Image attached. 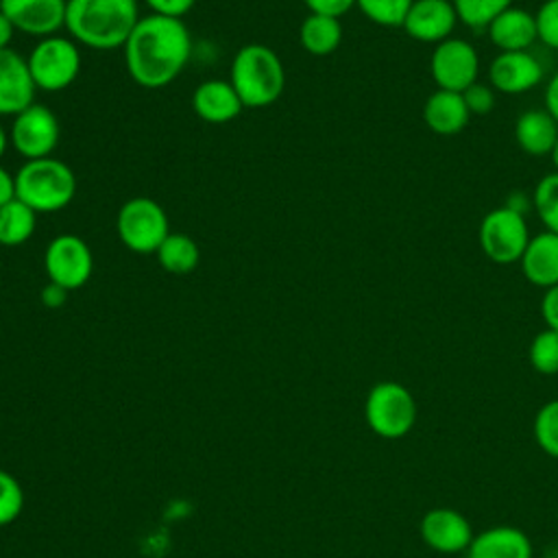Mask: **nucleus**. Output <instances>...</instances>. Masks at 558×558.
Masks as SVG:
<instances>
[{
    "instance_id": "30",
    "label": "nucleus",
    "mask_w": 558,
    "mask_h": 558,
    "mask_svg": "<svg viewBox=\"0 0 558 558\" xmlns=\"http://www.w3.org/2000/svg\"><path fill=\"white\" fill-rule=\"evenodd\" d=\"M534 440L551 458H558V399L543 403L534 416Z\"/></svg>"
},
{
    "instance_id": "16",
    "label": "nucleus",
    "mask_w": 558,
    "mask_h": 558,
    "mask_svg": "<svg viewBox=\"0 0 558 558\" xmlns=\"http://www.w3.org/2000/svg\"><path fill=\"white\" fill-rule=\"evenodd\" d=\"M35 83L26 57L13 48L0 50V116H17L35 102Z\"/></svg>"
},
{
    "instance_id": "8",
    "label": "nucleus",
    "mask_w": 558,
    "mask_h": 558,
    "mask_svg": "<svg viewBox=\"0 0 558 558\" xmlns=\"http://www.w3.org/2000/svg\"><path fill=\"white\" fill-rule=\"evenodd\" d=\"M530 229L523 214L512 211L501 205L490 209L477 229V240L482 253L495 264H514L521 259L527 242Z\"/></svg>"
},
{
    "instance_id": "19",
    "label": "nucleus",
    "mask_w": 558,
    "mask_h": 558,
    "mask_svg": "<svg viewBox=\"0 0 558 558\" xmlns=\"http://www.w3.org/2000/svg\"><path fill=\"white\" fill-rule=\"evenodd\" d=\"M530 536L514 525H495L473 536L466 558H532Z\"/></svg>"
},
{
    "instance_id": "39",
    "label": "nucleus",
    "mask_w": 558,
    "mask_h": 558,
    "mask_svg": "<svg viewBox=\"0 0 558 558\" xmlns=\"http://www.w3.org/2000/svg\"><path fill=\"white\" fill-rule=\"evenodd\" d=\"M545 109L558 122V72L545 85Z\"/></svg>"
},
{
    "instance_id": "22",
    "label": "nucleus",
    "mask_w": 558,
    "mask_h": 558,
    "mask_svg": "<svg viewBox=\"0 0 558 558\" xmlns=\"http://www.w3.org/2000/svg\"><path fill=\"white\" fill-rule=\"evenodd\" d=\"M514 140L519 148L534 157L551 155L558 142V122L543 109H527L514 122Z\"/></svg>"
},
{
    "instance_id": "24",
    "label": "nucleus",
    "mask_w": 558,
    "mask_h": 558,
    "mask_svg": "<svg viewBox=\"0 0 558 558\" xmlns=\"http://www.w3.org/2000/svg\"><path fill=\"white\" fill-rule=\"evenodd\" d=\"M159 266L170 275H190L201 262V248L187 233L170 231L168 238L155 251Z\"/></svg>"
},
{
    "instance_id": "10",
    "label": "nucleus",
    "mask_w": 558,
    "mask_h": 558,
    "mask_svg": "<svg viewBox=\"0 0 558 558\" xmlns=\"http://www.w3.org/2000/svg\"><path fill=\"white\" fill-rule=\"evenodd\" d=\"M61 140V126L54 111L46 105L33 102L13 116L9 142L26 161L52 157Z\"/></svg>"
},
{
    "instance_id": "20",
    "label": "nucleus",
    "mask_w": 558,
    "mask_h": 558,
    "mask_svg": "<svg viewBox=\"0 0 558 558\" xmlns=\"http://www.w3.org/2000/svg\"><path fill=\"white\" fill-rule=\"evenodd\" d=\"M486 31L499 52L530 50L532 44L538 39L534 13L519 7H508L488 24Z\"/></svg>"
},
{
    "instance_id": "21",
    "label": "nucleus",
    "mask_w": 558,
    "mask_h": 558,
    "mask_svg": "<svg viewBox=\"0 0 558 558\" xmlns=\"http://www.w3.org/2000/svg\"><path fill=\"white\" fill-rule=\"evenodd\" d=\"M423 120L436 135H458L471 120L460 92L434 89L423 105Z\"/></svg>"
},
{
    "instance_id": "1",
    "label": "nucleus",
    "mask_w": 558,
    "mask_h": 558,
    "mask_svg": "<svg viewBox=\"0 0 558 558\" xmlns=\"http://www.w3.org/2000/svg\"><path fill=\"white\" fill-rule=\"evenodd\" d=\"M129 76L146 89L170 85L192 57V35L183 20L150 13L140 17L124 44Z\"/></svg>"
},
{
    "instance_id": "35",
    "label": "nucleus",
    "mask_w": 558,
    "mask_h": 558,
    "mask_svg": "<svg viewBox=\"0 0 558 558\" xmlns=\"http://www.w3.org/2000/svg\"><path fill=\"white\" fill-rule=\"evenodd\" d=\"M310 13H320V15H331V17H342L355 7V0H303Z\"/></svg>"
},
{
    "instance_id": "43",
    "label": "nucleus",
    "mask_w": 558,
    "mask_h": 558,
    "mask_svg": "<svg viewBox=\"0 0 558 558\" xmlns=\"http://www.w3.org/2000/svg\"><path fill=\"white\" fill-rule=\"evenodd\" d=\"M551 161H554V166H556V172H558V142H556V146H554V150H551Z\"/></svg>"
},
{
    "instance_id": "36",
    "label": "nucleus",
    "mask_w": 558,
    "mask_h": 558,
    "mask_svg": "<svg viewBox=\"0 0 558 558\" xmlns=\"http://www.w3.org/2000/svg\"><path fill=\"white\" fill-rule=\"evenodd\" d=\"M541 314L549 329L558 331V286L547 288L541 301Z\"/></svg>"
},
{
    "instance_id": "33",
    "label": "nucleus",
    "mask_w": 558,
    "mask_h": 558,
    "mask_svg": "<svg viewBox=\"0 0 558 558\" xmlns=\"http://www.w3.org/2000/svg\"><path fill=\"white\" fill-rule=\"evenodd\" d=\"M462 98H464L471 116H486L495 107V89L480 81H475L471 87H466L462 92Z\"/></svg>"
},
{
    "instance_id": "3",
    "label": "nucleus",
    "mask_w": 558,
    "mask_h": 558,
    "mask_svg": "<svg viewBox=\"0 0 558 558\" xmlns=\"http://www.w3.org/2000/svg\"><path fill=\"white\" fill-rule=\"evenodd\" d=\"M229 81L244 107L262 109L277 102L283 94L286 70L272 48L264 44H246L233 54Z\"/></svg>"
},
{
    "instance_id": "32",
    "label": "nucleus",
    "mask_w": 558,
    "mask_h": 558,
    "mask_svg": "<svg viewBox=\"0 0 558 558\" xmlns=\"http://www.w3.org/2000/svg\"><path fill=\"white\" fill-rule=\"evenodd\" d=\"M534 17H536L538 39L547 48L558 50V0H545L534 13Z\"/></svg>"
},
{
    "instance_id": "23",
    "label": "nucleus",
    "mask_w": 558,
    "mask_h": 558,
    "mask_svg": "<svg viewBox=\"0 0 558 558\" xmlns=\"http://www.w3.org/2000/svg\"><path fill=\"white\" fill-rule=\"evenodd\" d=\"M299 41L305 52L314 57H327L338 50L342 41V24L340 17L310 13L299 28Z\"/></svg>"
},
{
    "instance_id": "41",
    "label": "nucleus",
    "mask_w": 558,
    "mask_h": 558,
    "mask_svg": "<svg viewBox=\"0 0 558 558\" xmlns=\"http://www.w3.org/2000/svg\"><path fill=\"white\" fill-rule=\"evenodd\" d=\"M13 33H15L13 24H11V22H9V17L0 11V50L11 48L9 44H11V39H13Z\"/></svg>"
},
{
    "instance_id": "5",
    "label": "nucleus",
    "mask_w": 558,
    "mask_h": 558,
    "mask_svg": "<svg viewBox=\"0 0 558 558\" xmlns=\"http://www.w3.org/2000/svg\"><path fill=\"white\" fill-rule=\"evenodd\" d=\"M416 416L418 408L414 395L399 381H379L366 395L364 418L368 427L386 440L410 434L416 425Z\"/></svg>"
},
{
    "instance_id": "38",
    "label": "nucleus",
    "mask_w": 558,
    "mask_h": 558,
    "mask_svg": "<svg viewBox=\"0 0 558 558\" xmlns=\"http://www.w3.org/2000/svg\"><path fill=\"white\" fill-rule=\"evenodd\" d=\"M15 198V174L0 166V207Z\"/></svg>"
},
{
    "instance_id": "11",
    "label": "nucleus",
    "mask_w": 558,
    "mask_h": 558,
    "mask_svg": "<svg viewBox=\"0 0 558 558\" xmlns=\"http://www.w3.org/2000/svg\"><path fill=\"white\" fill-rule=\"evenodd\" d=\"M429 74L436 89L464 92L477 81L480 57L473 44L460 37H449L434 46L429 57Z\"/></svg>"
},
{
    "instance_id": "37",
    "label": "nucleus",
    "mask_w": 558,
    "mask_h": 558,
    "mask_svg": "<svg viewBox=\"0 0 558 558\" xmlns=\"http://www.w3.org/2000/svg\"><path fill=\"white\" fill-rule=\"evenodd\" d=\"M41 303L46 305V307H61L63 303H65V299H68V290H63L61 286H57V283H46L44 288H41Z\"/></svg>"
},
{
    "instance_id": "17",
    "label": "nucleus",
    "mask_w": 558,
    "mask_h": 558,
    "mask_svg": "<svg viewBox=\"0 0 558 558\" xmlns=\"http://www.w3.org/2000/svg\"><path fill=\"white\" fill-rule=\"evenodd\" d=\"M244 105L231 81L209 78L192 92V111L209 124H227L242 113Z\"/></svg>"
},
{
    "instance_id": "42",
    "label": "nucleus",
    "mask_w": 558,
    "mask_h": 558,
    "mask_svg": "<svg viewBox=\"0 0 558 558\" xmlns=\"http://www.w3.org/2000/svg\"><path fill=\"white\" fill-rule=\"evenodd\" d=\"M11 142H9V133L4 131V126L0 124V159H2V155L7 153V146H9Z\"/></svg>"
},
{
    "instance_id": "29",
    "label": "nucleus",
    "mask_w": 558,
    "mask_h": 558,
    "mask_svg": "<svg viewBox=\"0 0 558 558\" xmlns=\"http://www.w3.org/2000/svg\"><path fill=\"white\" fill-rule=\"evenodd\" d=\"M414 0H355V7L379 26H401Z\"/></svg>"
},
{
    "instance_id": "44",
    "label": "nucleus",
    "mask_w": 558,
    "mask_h": 558,
    "mask_svg": "<svg viewBox=\"0 0 558 558\" xmlns=\"http://www.w3.org/2000/svg\"><path fill=\"white\" fill-rule=\"evenodd\" d=\"M556 512H558V506H556Z\"/></svg>"
},
{
    "instance_id": "31",
    "label": "nucleus",
    "mask_w": 558,
    "mask_h": 558,
    "mask_svg": "<svg viewBox=\"0 0 558 558\" xmlns=\"http://www.w3.org/2000/svg\"><path fill=\"white\" fill-rule=\"evenodd\" d=\"M24 508V490L20 482L0 469V527L13 523Z\"/></svg>"
},
{
    "instance_id": "34",
    "label": "nucleus",
    "mask_w": 558,
    "mask_h": 558,
    "mask_svg": "<svg viewBox=\"0 0 558 558\" xmlns=\"http://www.w3.org/2000/svg\"><path fill=\"white\" fill-rule=\"evenodd\" d=\"M144 2L153 13L177 17V20H181L196 4V0H144Z\"/></svg>"
},
{
    "instance_id": "45",
    "label": "nucleus",
    "mask_w": 558,
    "mask_h": 558,
    "mask_svg": "<svg viewBox=\"0 0 558 558\" xmlns=\"http://www.w3.org/2000/svg\"><path fill=\"white\" fill-rule=\"evenodd\" d=\"M0 4H2V0H0Z\"/></svg>"
},
{
    "instance_id": "7",
    "label": "nucleus",
    "mask_w": 558,
    "mask_h": 558,
    "mask_svg": "<svg viewBox=\"0 0 558 558\" xmlns=\"http://www.w3.org/2000/svg\"><path fill=\"white\" fill-rule=\"evenodd\" d=\"M33 83L44 92L70 87L81 72V50L72 37H41L26 57Z\"/></svg>"
},
{
    "instance_id": "40",
    "label": "nucleus",
    "mask_w": 558,
    "mask_h": 558,
    "mask_svg": "<svg viewBox=\"0 0 558 558\" xmlns=\"http://www.w3.org/2000/svg\"><path fill=\"white\" fill-rule=\"evenodd\" d=\"M506 207H510L512 211H517V214H523L525 216V211L532 207V196H525L523 192H514V194H510L508 196V201L504 203Z\"/></svg>"
},
{
    "instance_id": "9",
    "label": "nucleus",
    "mask_w": 558,
    "mask_h": 558,
    "mask_svg": "<svg viewBox=\"0 0 558 558\" xmlns=\"http://www.w3.org/2000/svg\"><path fill=\"white\" fill-rule=\"evenodd\" d=\"M44 268L50 283L72 292L92 279L94 255L83 238L74 233H61L48 242L44 253Z\"/></svg>"
},
{
    "instance_id": "4",
    "label": "nucleus",
    "mask_w": 558,
    "mask_h": 558,
    "mask_svg": "<svg viewBox=\"0 0 558 558\" xmlns=\"http://www.w3.org/2000/svg\"><path fill=\"white\" fill-rule=\"evenodd\" d=\"M74 194L76 174L57 157L24 161L15 172V198L37 214L65 209Z\"/></svg>"
},
{
    "instance_id": "14",
    "label": "nucleus",
    "mask_w": 558,
    "mask_h": 558,
    "mask_svg": "<svg viewBox=\"0 0 558 558\" xmlns=\"http://www.w3.org/2000/svg\"><path fill=\"white\" fill-rule=\"evenodd\" d=\"M458 22L451 0H414L401 28L408 37L436 46L451 37Z\"/></svg>"
},
{
    "instance_id": "15",
    "label": "nucleus",
    "mask_w": 558,
    "mask_h": 558,
    "mask_svg": "<svg viewBox=\"0 0 558 558\" xmlns=\"http://www.w3.org/2000/svg\"><path fill=\"white\" fill-rule=\"evenodd\" d=\"M543 78V65L530 50L499 52L488 68L490 87L501 94H523L534 89Z\"/></svg>"
},
{
    "instance_id": "25",
    "label": "nucleus",
    "mask_w": 558,
    "mask_h": 558,
    "mask_svg": "<svg viewBox=\"0 0 558 558\" xmlns=\"http://www.w3.org/2000/svg\"><path fill=\"white\" fill-rule=\"evenodd\" d=\"M37 227V211L13 198L0 207V244L20 246L28 242Z\"/></svg>"
},
{
    "instance_id": "27",
    "label": "nucleus",
    "mask_w": 558,
    "mask_h": 558,
    "mask_svg": "<svg viewBox=\"0 0 558 558\" xmlns=\"http://www.w3.org/2000/svg\"><path fill=\"white\" fill-rule=\"evenodd\" d=\"M458 20L469 28H488V24L512 7V0H451Z\"/></svg>"
},
{
    "instance_id": "12",
    "label": "nucleus",
    "mask_w": 558,
    "mask_h": 558,
    "mask_svg": "<svg viewBox=\"0 0 558 558\" xmlns=\"http://www.w3.org/2000/svg\"><path fill=\"white\" fill-rule=\"evenodd\" d=\"M68 0H2L0 11L15 31L33 37L57 35L65 26Z\"/></svg>"
},
{
    "instance_id": "18",
    "label": "nucleus",
    "mask_w": 558,
    "mask_h": 558,
    "mask_svg": "<svg viewBox=\"0 0 558 558\" xmlns=\"http://www.w3.org/2000/svg\"><path fill=\"white\" fill-rule=\"evenodd\" d=\"M519 264L532 286L543 290L558 286V233L541 231L532 235Z\"/></svg>"
},
{
    "instance_id": "26",
    "label": "nucleus",
    "mask_w": 558,
    "mask_h": 558,
    "mask_svg": "<svg viewBox=\"0 0 558 558\" xmlns=\"http://www.w3.org/2000/svg\"><path fill=\"white\" fill-rule=\"evenodd\" d=\"M532 207L538 214L545 231L558 233V172L545 174L534 192H532Z\"/></svg>"
},
{
    "instance_id": "28",
    "label": "nucleus",
    "mask_w": 558,
    "mask_h": 558,
    "mask_svg": "<svg viewBox=\"0 0 558 558\" xmlns=\"http://www.w3.org/2000/svg\"><path fill=\"white\" fill-rule=\"evenodd\" d=\"M530 364L541 375H558V331L545 327L530 342Z\"/></svg>"
},
{
    "instance_id": "13",
    "label": "nucleus",
    "mask_w": 558,
    "mask_h": 558,
    "mask_svg": "<svg viewBox=\"0 0 558 558\" xmlns=\"http://www.w3.org/2000/svg\"><path fill=\"white\" fill-rule=\"evenodd\" d=\"M418 527L425 545L438 554L466 551L475 536L469 519L462 512L447 506L427 510Z\"/></svg>"
},
{
    "instance_id": "6",
    "label": "nucleus",
    "mask_w": 558,
    "mask_h": 558,
    "mask_svg": "<svg viewBox=\"0 0 558 558\" xmlns=\"http://www.w3.org/2000/svg\"><path fill=\"white\" fill-rule=\"evenodd\" d=\"M116 231L129 251L137 255H155L170 233V222L166 209L155 198L133 196L118 209Z\"/></svg>"
},
{
    "instance_id": "2",
    "label": "nucleus",
    "mask_w": 558,
    "mask_h": 558,
    "mask_svg": "<svg viewBox=\"0 0 558 558\" xmlns=\"http://www.w3.org/2000/svg\"><path fill=\"white\" fill-rule=\"evenodd\" d=\"M137 22V0H68L65 9L70 37L94 50L124 48Z\"/></svg>"
}]
</instances>
